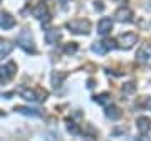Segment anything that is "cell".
Here are the masks:
<instances>
[{
	"mask_svg": "<svg viewBox=\"0 0 151 141\" xmlns=\"http://www.w3.org/2000/svg\"><path fill=\"white\" fill-rule=\"evenodd\" d=\"M19 94H20V98H24L25 101H30V103H42L47 99V91H44V89H25V87H22V89H19Z\"/></svg>",
	"mask_w": 151,
	"mask_h": 141,
	"instance_id": "cell-1",
	"label": "cell"
},
{
	"mask_svg": "<svg viewBox=\"0 0 151 141\" xmlns=\"http://www.w3.org/2000/svg\"><path fill=\"white\" fill-rule=\"evenodd\" d=\"M17 44H19L25 52L35 54V45H34V39H32V35H30V30H27V29L22 30V32L19 34V37H17Z\"/></svg>",
	"mask_w": 151,
	"mask_h": 141,
	"instance_id": "cell-2",
	"label": "cell"
},
{
	"mask_svg": "<svg viewBox=\"0 0 151 141\" xmlns=\"http://www.w3.org/2000/svg\"><path fill=\"white\" fill-rule=\"evenodd\" d=\"M67 29L72 34H79V35H86L91 29V22L84 20V19H76V20L67 22Z\"/></svg>",
	"mask_w": 151,
	"mask_h": 141,
	"instance_id": "cell-3",
	"label": "cell"
},
{
	"mask_svg": "<svg viewBox=\"0 0 151 141\" xmlns=\"http://www.w3.org/2000/svg\"><path fill=\"white\" fill-rule=\"evenodd\" d=\"M138 42V35L136 34H133V32H126V34H121L118 37V47H121V49H131L134 44Z\"/></svg>",
	"mask_w": 151,
	"mask_h": 141,
	"instance_id": "cell-4",
	"label": "cell"
},
{
	"mask_svg": "<svg viewBox=\"0 0 151 141\" xmlns=\"http://www.w3.org/2000/svg\"><path fill=\"white\" fill-rule=\"evenodd\" d=\"M138 62L143 65H150L151 64V44H143L138 50V55H136Z\"/></svg>",
	"mask_w": 151,
	"mask_h": 141,
	"instance_id": "cell-5",
	"label": "cell"
},
{
	"mask_svg": "<svg viewBox=\"0 0 151 141\" xmlns=\"http://www.w3.org/2000/svg\"><path fill=\"white\" fill-rule=\"evenodd\" d=\"M15 64L14 62H9L7 65H0V82L4 81H9V79H12V77L15 76Z\"/></svg>",
	"mask_w": 151,
	"mask_h": 141,
	"instance_id": "cell-6",
	"label": "cell"
},
{
	"mask_svg": "<svg viewBox=\"0 0 151 141\" xmlns=\"http://www.w3.org/2000/svg\"><path fill=\"white\" fill-rule=\"evenodd\" d=\"M32 15L35 17V19H39V20H45V22L50 19L49 10H47V5H45V4H39V5L34 7V9H32Z\"/></svg>",
	"mask_w": 151,
	"mask_h": 141,
	"instance_id": "cell-7",
	"label": "cell"
},
{
	"mask_svg": "<svg viewBox=\"0 0 151 141\" xmlns=\"http://www.w3.org/2000/svg\"><path fill=\"white\" fill-rule=\"evenodd\" d=\"M113 30V20L108 17H103L101 20L97 22V34L99 35H108Z\"/></svg>",
	"mask_w": 151,
	"mask_h": 141,
	"instance_id": "cell-8",
	"label": "cell"
},
{
	"mask_svg": "<svg viewBox=\"0 0 151 141\" xmlns=\"http://www.w3.org/2000/svg\"><path fill=\"white\" fill-rule=\"evenodd\" d=\"M114 17H116V20L118 22H133V12H131V9H128V7H121V9H118V12L114 14Z\"/></svg>",
	"mask_w": 151,
	"mask_h": 141,
	"instance_id": "cell-9",
	"label": "cell"
},
{
	"mask_svg": "<svg viewBox=\"0 0 151 141\" xmlns=\"http://www.w3.org/2000/svg\"><path fill=\"white\" fill-rule=\"evenodd\" d=\"M113 40H104V42H96L94 45H92V52H96V54H101L104 55L106 52H108L109 49H113Z\"/></svg>",
	"mask_w": 151,
	"mask_h": 141,
	"instance_id": "cell-10",
	"label": "cell"
},
{
	"mask_svg": "<svg viewBox=\"0 0 151 141\" xmlns=\"http://www.w3.org/2000/svg\"><path fill=\"white\" fill-rule=\"evenodd\" d=\"M14 25H15V19L9 12H0V27L7 30V29H12Z\"/></svg>",
	"mask_w": 151,
	"mask_h": 141,
	"instance_id": "cell-11",
	"label": "cell"
},
{
	"mask_svg": "<svg viewBox=\"0 0 151 141\" xmlns=\"http://www.w3.org/2000/svg\"><path fill=\"white\" fill-rule=\"evenodd\" d=\"M136 128H138V131H139L141 135H146V133L151 129V119L146 118V116L138 118V119H136Z\"/></svg>",
	"mask_w": 151,
	"mask_h": 141,
	"instance_id": "cell-12",
	"label": "cell"
},
{
	"mask_svg": "<svg viewBox=\"0 0 151 141\" xmlns=\"http://www.w3.org/2000/svg\"><path fill=\"white\" fill-rule=\"evenodd\" d=\"M44 39H45L47 44L52 45V44H55L60 39V32L57 29H49V30H45V34H44Z\"/></svg>",
	"mask_w": 151,
	"mask_h": 141,
	"instance_id": "cell-13",
	"label": "cell"
},
{
	"mask_svg": "<svg viewBox=\"0 0 151 141\" xmlns=\"http://www.w3.org/2000/svg\"><path fill=\"white\" fill-rule=\"evenodd\" d=\"M15 111L20 114H25V116H34V118H39L40 116V111L34 108H27V106H15Z\"/></svg>",
	"mask_w": 151,
	"mask_h": 141,
	"instance_id": "cell-14",
	"label": "cell"
},
{
	"mask_svg": "<svg viewBox=\"0 0 151 141\" xmlns=\"http://www.w3.org/2000/svg\"><path fill=\"white\" fill-rule=\"evenodd\" d=\"M14 50V44L9 40H0V59H4Z\"/></svg>",
	"mask_w": 151,
	"mask_h": 141,
	"instance_id": "cell-15",
	"label": "cell"
},
{
	"mask_svg": "<svg viewBox=\"0 0 151 141\" xmlns=\"http://www.w3.org/2000/svg\"><path fill=\"white\" fill-rule=\"evenodd\" d=\"M106 116L109 119H119L121 118V109L116 106H106Z\"/></svg>",
	"mask_w": 151,
	"mask_h": 141,
	"instance_id": "cell-16",
	"label": "cell"
},
{
	"mask_svg": "<svg viewBox=\"0 0 151 141\" xmlns=\"http://www.w3.org/2000/svg\"><path fill=\"white\" fill-rule=\"evenodd\" d=\"M94 101H96L97 104H101V106H109V104H111V94H109V92H103V94L96 96Z\"/></svg>",
	"mask_w": 151,
	"mask_h": 141,
	"instance_id": "cell-17",
	"label": "cell"
},
{
	"mask_svg": "<svg viewBox=\"0 0 151 141\" xmlns=\"http://www.w3.org/2000/svg\"><path fill=\"white\" fill-rule=\"evenodd\" d=\"M64 79H65L64 72H52V86L54 87H59Z\"/></svg>",
	"mask_w": 151,
	"mask_h": 141,
	"instance_id": "cell-18",
	"label": "cell"
},
{
	"mask_svg": "<svg viewBox=\"0 0 151 141\" xmlns=\"http://www.w3.org/2000/svg\"><path fill=\"white\" fill-rule=\"evenodd\" d=\"M77 49H79V45H77L76 42H69V44H65V45H64V52H65V54H69V55L76 54Z\"/></svg>",
	"mask_w": 151,
	"mask_h": 141,
	"instance_id": "cell-19",
	"label": "cell"
},
{
	"mask_svg": "<svg viewBox=\"0 0 151 141\" xmlns=\"http://www.w3.org/2000/svg\"><path fill=\"white\" fill-rule=\"evenodd\" d=\"M65 123H67V129H69L70 133H72V135H79V126L76 124L74 121L67 119V121H65Z\"/></svg>",
	"mask_w": 151,
	"mask_h": 141,
	"instance_id": "cell-20",
	"label": "cell"
},
{
	"mask_svg": "<svg viewBox=\"0 0 151 141\" xmlns=\"http://www.w3.org/2000/svg\"><path fill=\"white\" fill-rule=\"evenodd\" d=\"M134 89H136L134 82H126V84L123 86V92H124V94H129V92H133Z\"/></svg>",
	"mask_w": 151,
	"mask_h": 141,
	"instance_id": "cell-21",
	"label": "cell"
},
{
	"mask_svg": "<svg viewBox=\"0 0 151 141\" xmlns=\"http://www.w3.org/2000/svg\"><path fill=\"white\" fill-rule=\"evenodd\" d=\"M45 141H62V140H60V136L57 135V133L50 131V133H47V135H45Z\"/></svg>",
	"mask_w": 151,
	"mask_h": 141,
	"instance_id": "cell-22",
	"label": "cell"
},
{
	"mask_svg": "<svg viewBox=\"0 0 151 141\" xmlns=\"http://www.w3.org/2000/svg\"><path fill=\"white\" fill-rule=\"evenodd\" d=\"M139 106H143L146 109H151V98H145V103H141Z\"/></svg>",
	"mask_w": 151,
	"mask_h": 141,
	"instance_id": "cell-23",
	"label": "cell"
},
{
	"mask_svg": "<svg viewBox=\"0 0 151 141\" xmlns=\"http://www.w3.org/2000/svg\"><path fill=\"white\" fill-rule=\"evenodd\" d=\"M87 87H89V89H91V87H94V81H89V82H87Z\"/></svg>",
	"mask_w": 151,
	"mask_h": 141,
	"instance_id": "cell-24",
	"label": "cell"
},
{
	"mask_svg": "<svg viewBox=\"0 0 151 141\" xmlns=\"http://www.w3.org/2000/svg\"><path fill=\"white\" fill-rule=\"evenodd\" d=\"M0 116H4V113H0Z\"/></svg>",
	"mask_w": 151,
	"mask_h": 141,
	"instance_id": "cell-25",
	"label": "cell"
},
{
	"mask_svg": "<svg viewBox=\"0 0 151 141\" xmlns=\"http://www.w3.org/2000/svg\"><path fill=\"white\" fill-rule=\"evenodd\" d=\"M0 40H2V39H0Z\"/></svg>",
	"mask_w": 151,
	"mask_h": 141,
	"instance_id": "cell-26",
	"label": "cell"
},
{
	"mask_svg": "<svg viewBox=\"0 0 151 141\" xmlns=\"http://www.w3.org/2000/svg\"><path fill=\"white\" fill-rule=\"evenodd\" d=\"M0 2H2V0H0Z\"/></svg>",
	"mask_w": 151,
	"mask_h": 141,
	"instance_id": "cell-27",
	"label": "cell"
}]
</instances>
